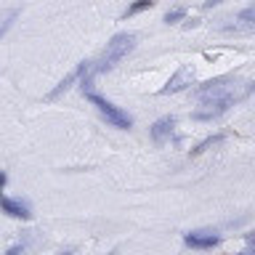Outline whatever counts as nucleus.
Listing matches in <instances>:
<instances>
[{
  "label": "nucleus",
  "instance_id": "nucleus-1",
  "mask_svg": "<svg viewBox=\"0 0 255 255\" xmlns=\"http://www.w3.org/2000/svg\"><path fill=\"white\" fill-rule=\"evenodd\" d=\"M130 48H133V37L130 35H117L107 45V53H104V64H101V67H112V64H117L123 56L130 53Z\"/></svg>",
  "mask_w": 255,
  "mask_h": 255
},
{
  "label": "nucleus",
  "instance_id": "nucleus-2",
  "mask_svg": "<svg viewBox=\"0 0 255 255\" xmlns=\"http://www.w3.org/2000/svg\"><path fill=\"white\" fill-rule=\"evenodd\" d=\"M91 101L96 104V107H99V112L109 120L112 125H117V128H130V117H128L125 112H120L117 107H112V104H109L107 99H101V96L91 93Z\"/></svg>",
  "mask_w": 255,
  "mask_h": 255
},
{
  "label": "nucleus",
  "instance_id": "nucleus-3",
  "mask_svg": "<svg viewBox=\"0 0 255 255\" xmlns=\"http://www.w3.org/2000/svg\"><path fill=\"white\" fill-rule=\"evenodd\" d=\"M183 83H191V69H181L178 75H175V77L170 80V83H167L165 91H181Z\"/></svg>",
  "mask_w": 255,
  "mask_h": 255
},
{
  "label": "nucleus",
  "instance_id": "nucleus-4",
  "mask_svg": "<svg viewBox=\"0 0 255 255\" xmlns=\"http://www.w3.org/2000/svg\"><path fill=\"white\" fill-rule=\"evenodd\" d=\"M170 130H173V120H159V123L154 125V130H151V135L159 141L165 133H170Z\"/></svg>",
  "mask_w": 255,
  "mask_h": 255
},
{
  "label": "nucleus",
  "instance_id": "nucleus-5",
  "mask_svg": "<svg viewBox=\"0 0 255 255\" xmlns=\"http://www.w3.org/2000/svg\"><path fill=\"white\" fill-rule=\"evenodd\" d=\"M0 205H3V207H5V210L11 213V215H27V210H24L21 205H16V202H8V199H0Z\"/></svg>",
  "mask_w": 255,
  "mask_h": 255
},
{
  "label": "nucleus",
  "instance_id": "nucleus-6",
  "mask_svg": "<svg viewBox=\"0 0 255 255\" xmlns=\"http://www.w3.org/2000/svg\"><path fill=\"white\" fill-rule=\"evenodd\" d=\"M189 245H197V247L215 245V237H189Z\"/></svg>",
  "mask_w": 255,
  "mask_h": 255
},
{
  "label": "nucleus",
  "instance_id": "nucleus-7",
  "mask_svg": "<svg viewBox=\"0 0 255 255\" xmlns=\"http://www.w3.org/2000/svg\"><path fill=\"white\" fill-rule=\"evenodd\" d=\"M151 0H138V3H133L130 8H128V13H135V11H143V8H149Z\"/></svg>",
  "mask_w": 255,
  "mask_h": 255
},
{
  "label": "nucleus",
  "instance_id": "nucleus-8",
  "mask_svg": "<svg viewBox=\"0 0 255 255\" xmlns=\"http://www.w3.org/2000/svg\"><path fill=\"white\" fill-rule=\"evenodd\" d=\"M181 16H183V11H173V13H167L165 21H175V19H181Z\"/></svg>",
  "mask_w": 255,
  "mask_h": 255
},
{
  "label": "nucleus",
  "instance_id": "nucleus-9",
  "mask_svg": "<svg viewBox=\"0 0 255 255\" xmlns=\"http://www.w3.org/2000/svg\"><path fill=\"white\" fill-rule=\"evenodd\" d=\"M3 181H5V178H3V173H0V186H3Z\"/></svg>",
  "mask_w": 255,
  "mask_h": 255
},
{
  "label": "nucleus",
  "instance_id": "nucleus-10",
  "mask_svg": "<svg viewBox=\"0 0 255 255\" xmlns=\"http://www.w3.org/2000/svg\"><path fill=\"white\" fill-rule=\"evenodd\" d=\"M8 255H16V250H11V253H8Z\"/></svg>",
  "mask_w": 255,
  "mask_h": 255
}]
</instances>
